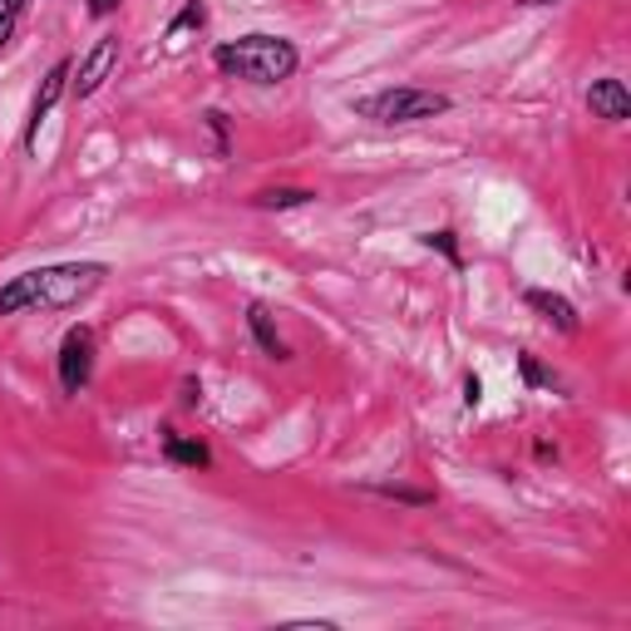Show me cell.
<instances>
[{
  "label": "cell",
  "instance_id": "6da1fadb",
  "mask_svg": "<svg viewBox=\"0 0 631 631\" xmlns=\"http://www.w3.org/2000/svg\"><path fill=\"white\" fill-rule=\"evenodd\" d=\"M109 277L104 262H60V267L21 272L0 287V316H21V311H70L85 296H94L99 281Z\"/></svg>",
  "mask_w": 631,
  "mask_h": 631
},
{
  "label": "cell",
  "instance_id": "7a4b0ae2",
  "mask_svg": "<svg viewBox=\"0 0 631 631\" xmlns=\"http://www.w3.org/2000/svg\"><path fill=\"white\" fill-rule=\"evenodd\" d=\"M213 70L223 79H242V85H257V89H277L301 70V50L287 40V35L252 30V35H237V40L217 45Z\"/></svg>",
  "mask_w": 631,
  "mask_h": 631
},
{
  "label": "cell",
  "instance_id": "3957f363",
  "mask_svg": "<svg viewBox=\"0 0 631 631\" xmlns=\"http://www.w3.org/2000/svg\"><path fill=\"white\" fill-rule=\"evenodd\" d=\"M454 99L439 94V89H419V85H390V89H375V94L355 99L351 114L355 118H370V124H386V129H395V124H425V118H439L450 114Z\"/></svg>",
  "mask_w": 631,
  "mask_h": 631
},
{
  "label": "cell",
  "instance_id": "277c9868",
  "mask_svg": "<svg viewBox=\"0 0 631 631\" xmlns=\"http://www.w3.org/2000/svg\"><path fill=\"white\" fill-rule=\"evenodd\" d=\"M94 380V331L89 326H70L60 341V390L79 395Z\"/></svg>",
  "mask_w": 631,
  "mask_h": 631
},
{
  "label": "cell",
  "instance_id": "5b68a950",
  "mask_svg": "<svg viewBox=\"0 0 631 631\" xmlns=\"http://www.w3.org/2000/svg\"><path fill=\"white\" fill-rule=\"evenodd\" d=\"M118 70V35H99L85 54H79V70L70 79V94L75 99H94L109 85V75Z\"/></svg>",
  "mask_w": 631,
  "mask_h": 631
},
{
  "label": "cell",
  "instance_id": "8992f818",
  "mask_svg": "<svg viewBox=\"0 0 631 631\" xmlns=\"http://www.w3.org/2000/svg\"><path fill=\"white\" fill-rule=\"evenodd\" d=\"M70 75H75V60H54V65H50V75L40 79V94H35L30 118H25V153H35V149H40V124L54 114V104L65 99Z\"/></svg>",
  "mask_w": 631,
  "mask_h": 631
},
{
  "label": "cell",
  "instance_id": "52a82bcc",
  "mask_svg": "<svg viewBox=\"0 0 631 631\" xmlns=\"http://www.w3.org/2000/svg\"><path fill=\"white\" fill-rule=\"evenodd\" d=\"M523 306L528 311H538L547 326H557L563 336H578L582 331V316H578V306L563 296V291H547V287H528L523 291Z\"/></svg>",
  "mask_w": 631,
  "mask_h": 631
},
{
  "label": "cell",
  "instance_id": "ba28073f",
  "mask_svg": "<svg viewBox=\"0 0 631 631\" xmlns=\"http://www.w3.org/2000/svg\"><path fill=\"white\" fill-rule=\"evenodd\" d=\"M588 109H592V118H602V124H627V118H631L627 85H621L617 75L592 79V85H588Z\"/></svg>",
  "mask_w": 631,
  "mask_h": 631
},
{
  "label": "cell",
  "instance_id": "9c48e42d",
  "mask_svg": "<svg viewBox=\"0 0 631 631\" xmlns=\"http://www.w3.org/2000/svg\"><path fill=\"white\" fill-rule=\"evenodd\" d=\"M247 331H252V341L262 345L267 361H291V345H287V336L277 331V316H272L267 301H247Z\"/></svg>",
  "mask_w": 631,
  "mask_h": 631
},
{
  "label": "cell",
  "instance_id": "30bf717a",
  "mask_svg": "<svg viewBox=\"0 0 631 631\" xmlns=\"http://www.w3.org/2000/svg\"><path fill=\"white\" fill-rule=\"evenodd\" d=\"M159 444H163V459L178 464V469H213V450L203 439H188L178 429H159Z\"/></svg>",
  "mask_w": 631,
  "mask_h": 631
},
{
  "label": "cell",
  "instance_id": "8fae6325",
  "mask_svg": "<svg viewBox=\"0 0 631 631\" xmlns=\"http://www.w3.org/2000/svg\"><path fill=\"white\" fill-rule=\"evenodd\" d=\"M247 203L257 207V213H291V207L316 203V188H262V193H252Z\"/></svg>",
  "mask_w": 631,
  "mask_h": 631
},
{
  "label": "cell",
  "instance_id": "7c38bea8",
  "mask_svg": "<svg viewBox=\"0 0 631 631\" xmlns=\"http://www.w3.org/2000/svg\"><path fill=\"white\" fill-rule=\"evenodd\" d=\"M207 25V5L203 0H182V11L168 21V30H163V40L168 45H182V35H193V30H203Z\"/></svg>",
  "mask_w": 631,
  "mask_h": 631
},
{
  "label": "cell",
  "instance_id": "4fadbf2b",
  "mask_svg": "<svg viewBox=\"0 0 631 631\" xmlns=\"http://www.w3.org/2000/svg\"><path fill=\"white\" fill-rule=\"evenodd\" d=\"M419 242H425L429 252H439L454 272H464V252H459V232H454V227H434V232H425Z\"/></svg>",
  "mask_w": 631,
  "mask_h": 631
},
{
  "label": "cell",
  "instance_id": "5bb4252c",
  "mask_svg": "<svg viewBox=\"0 0 631 631\" xmlns=\"http://www.w3.org/2000/svg\"><path fill=\"white\" fill-rule=\"evenodd\" d=\"M365 493H380V499L409 503V508H429V503H434V489H409V483H365Z\"/></svg>",
  "mask_w": 631,
  "mask_h": 631
},
{
  "label": "cell",
  "instance_id": "9a60e30c",
  "mask_svg": "<svg viewBox=\"0 0 631 631\" xmlns=\"http://www.w3.org/2000/svg\"><path fill=\"white\" fill-rule=\"evenodd\" d=\"M203 124H207V134H213V159H227V153H232L227 114H223V109H203Z\"/></svg>",
  "mask_w": 631,
  "mask_h": 631
},
{
  "label": "cell",
  "instance_id": "2e32d148",
  "mask_svg": "<svg viewBox=\"0 0 631 631\" xmlns=\"http://www.w3.org/2000/svg\"><path fill=\"white\" fill-rule=\"evenodd\" d=\"M518 370H523V386H533V390L538 386H553V375H547L543 365L533 361V355H518Z\"/></svg>",
  "mask_w": 631,
  "mask_h": 631
},
{
  "label": "cell",
  "instance_id": "e0dca14e",
  "mask_svg": "<svg viewBox=\"0 0 631 631\" xmlns=\"http://www.w3.org/2000/svg\"><path fill=\"white\" fill-rule=\"evenodd\" d=\"M479 400H483V380L469 370V375H464V409H474Z\"/></svg>",
  "mask_w": 631,
  "mask_h": 631
},
{
  "label": "cell",
  "instance_id": "ac0fdd59",
  "mask_svg": "<svg viewBox=\"0 0 631 631\" xmlns=\"http://www.w3.org/2000/svg\"><path fill=\"white\" fill-rule=\"evenodd\" d=\"M15 21H21V15H15V11H5V5H0V50L11 45V35H15Z\"/></svg>",
  "mask_w": 631,
  "mask_h": 631
},
{
  "label": "cell",
  "instance_id": "d6986e66",
  "mask_svg": "<svg viewBox=\"0 0 631 631\" xmlns=\"http://www.w3.org/2000/svg\"><path fill=\"white\" fill-rule=\"evenodd\" d=\"M118 5H124V0H89V15H94V21H109Z\"/></svg>",
  "mask_w": 631,
  "mask_h": 631
},
{
  "label": "cell",
  "instance_id": "ffe728a7",
  "mask_svg": "<svg viewBox=\"0 0 631 631\" xmlns=\"http://www.w3.org/2000/svg\"><path fill=\"white\" fill-rule=\"evenodd\" d=\"M198 400H203V386L198 380H182V409H193Z\"/></svg>",
  "mask_w": 631,
  "mask_h": 631
},
{
  "label": "cell",
  "instance_id": "44dd1931",
  "mask_svg": "<svg viewBox=\"0 0 631 631\" xmlns=\"http://www.w3.org/2000/svg\"><path fill=\"white\" fill-rule=\"evenodd\" d=\"M518 5H528V11H543V5H563V0H518Z\"/></svg>",
  "mask_w": 631,
  "mask_h": 631
},
{
  "label": "cell",
  "instance_id": "7402d4cb",
  "mask_svg": "<svg viewBox=\"0 0 631 631\" xmlns=\"http://www.w3.org/2000/svg\"><path fill=\"white\" fill-rule=\"evenodd\" d=\"M0 5H5V11H15V15H21L25 5H30V0H0Z\"/></svg>",
  "mask_w": 631,
  "mask_h": 631
}]
</instances>
